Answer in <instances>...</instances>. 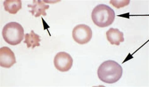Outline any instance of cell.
<instances>
[{"instance_id":"cell-1","label":"cell","mask_w":149,"mask_h":87,"mask_svg":"<svg viewBox=\"0 0 149 87\" xmlns=\"http://www.w3.org/2000/svg\"><path fill=\"white\" fill-rule=\"evenodd\" d=\"M123 69L118 63L112 60L104 62L97 70V76L100 80L108 84H114L122 77Z\"/></svg>"},{"instance_id":"cell-2","label":"cell","mask_w":149,"mask_h":87,"mask_svg":"<svg viewBox=\"0 0 149 87\" xmlns=\"http://www.w3.org/2000/svg\"><path fill=\"white\" fill-rule=\"evenodd\" d=\"M91 17L93 23L96 26L105 27L111 25L114 22L115 14L114 11L110 7L100 4L93 9Z\"/></svg>"},{"instance_id":"cell-3","label":"cell","mask_w":149,"mask_h":87,"mask_svg":"<svg viewBox=\"0 0 149 87\" xmlns=\"http://www.w3.org/2000/svg\"><path fill=\"white\" fill-rule=\"evenodd\" d=\"M2 34L4 40L8 44L16 45L24 39V30L19 23L10 22L4 26Z\"/></svg>"},{"instance_id":"cell-4","label":"cell","mask_w":149,"mask_h":87,"mask_svg":"<svg viewBox=\"0 0 149 87\" xmlns=\"http://www.w3.org/2000/svg\"><path fill=\"white\" fill-rule=\"evenodd\" d=\"M72 37L74 40L78 44H85L91 40L92 31L91 28L87 25H78L73 29Z\"/></svg>"},{"instance_id":"cell-5","label":"cell","mask_w":149,"mask_h":87,"mask_svg":"<svg viewBox=\"0 0 149 87\" xmlns=\"http://www.w3.org/2000/svg\"><path fill=\"white\" fill-rule=\"evenodd\" d=\"M54 62V66L57 70L62 72H65L71 68L73 60L68 53L60 52L56 55Z\"/></svg>"},{"instance_id":"cell-6","label":"cell","mask_w":149,"mask_h":87,"mask_svg":"<svg viewBox=\"0 0 149 87\" xmlns=\"http://www.w3.org/2000/svg\"><path fill=\"white\" fill-rule=\"evenodd\" d=\"M16 63L15 54L7 47L0 49V65L3 68H9Z\"/></svg>"},{"instance_id":"cell-7","label":"cell","mask_w":149,"mask_h":87,"mask_svg":"<svg viewBox=\"0 0 149 87\" xmlns=\"http://www.w3.org/2000/svg\"><path fill=\"white\" fill-rule=\"evenodd\" d=\"M27 7L31 8V10L29 12L35 17H38L42 15L45 16L47 15L46 10L49 7V5L46 4L44 1H33L32 4H29Z\"/></svg>"},{"instance_id":"cell-8","label":"cell","mask_w":149,"mask_h":87,"mask_svg":"<svg viewBox=\"0 0 149 87\" xmlns=\"http://www.w3.org/2000/svg\"><path fill=\"white\" fill-rule=\"evenodd\" d=\"M106 35L107 40L112 45L119 46L124 41L123 33L118 29L111 28L107 31Z\"/></svg>"},{"instance_id":"cell-9","label":"cell","mask_w":149,"mask_h":87,"mask_svg":"<svg viewBox=\"0 0 149 87\" xmlns=\"http://www.w3.org/2000/svg\"><path fill=\"white\" fill-rule=\"evenodd\" d=\"M5 10L10 13L15 14L22 8L21 0H6L3 3Z\"/></svg>"},{"instance_id":"cell-10","label":"cell","mask_w":149,"mask_h":87,"mask_svg":"<svg viewBox=\"0 0 149 87\" xmlns=\"http://www.w3.org/2000/svg\"><path fill=\"white\" fill-rule=\"evenodd\" d=\"M25 38V40L23 42L26 43L27 48L32 47L33 49L36 46H40V37L35 33L33 30L31 31L30 33L26 34Z\"/></svg>"},{"instance_id":"cell-11","label":"cell","mask_w":149,"mask_h":87,"mask_svg":"<svg viewBox=\"0 0 149 87\" xmlns=\"http://www.w3.org/2000/svg\"><path fill=\"white\" fill-rule=\"evenodd\" d=\"M130 1H111L110 3L117 9L123 7L129 4Z\"/></svg>"}]
</instances>
